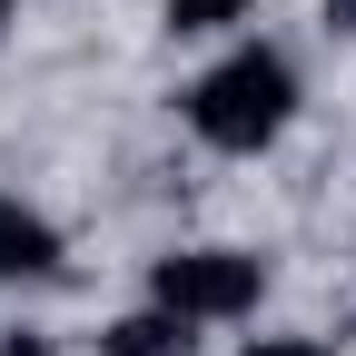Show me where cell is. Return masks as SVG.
Segmentation results:
<instances>
[{"instance_id":"1","label":"cell","mask_w":356,"mask_h":356,"mask_svg":"<svg viewBox=\"0 0 356 356\" xmlns=\"http://www.w3.org/2000/svg\"><path fill=\"white\" fill-rule=\"evenodd\" d=\"M188 129H198V149L218 159H257V149H277L287 139V119H297V60L287 50H267V40H238L218 70L188 79Z\"/></svg>"},{"instance_id":"2","label":"cell","mask_w":356,"mask_h":356,"mask_svg":"<svg viewBox=\"0 0 356 356\" xmlns=\"http://www.w3.org/2000/svg\"><path fill=\"white\" fill-rule=\"evenodd\" d=\"M267 277H277V267L257 248H168L149 267V297L168 317H188V327H238V317H257Z\"/></svg>"},{"instance_id":"3","label":"cell","mask_w":356,"mask_h":356,"mask_svg":"<svg viewBox=\"0 0 356 356\" xmlns=\"http://www.w3.org/2000/svg\"><path fill=\"white\" fill-rule=\"evenodd\" d=\"M50 267H60V228H50L30 198H0V287L50 277Z\"/></svg>"},{"instance_id":"4","label":"cell","mask_w":356,"mask_h":356,"mask_svg":"<svg viewBox=\"0 0 356 356\" xmlns=\"http://www.w3.org/2000/svg\"><path fill=\"white\" fill-rule=\"evenodd\" d=\"M99 356H198V327L168 317V307L149 297V307H129V317L99 327Z\"/></svg>"},{"instance_id":"5","label":"cell","mask_w":356,"mask_h":356,"mask_svg":"<svg viewBox=\"0 0 356 356\" xmlns=\"http://www.w3.org/2000/svg\"><path fill=\"white\" fill-rule=\"evenodd\" d=\"M248 10H257V0H159L168 40H228V30H238Z\"/></svg>"},{"instance_id":"6","label":"cell","mask_w":356,"mask_h":356,"mask_svg":"<svg viewBox=\"0 0 356 356\" xmlns=\"http://www.w3.org/2000/svg\"><path fill=\"white\" fill-rule=\"evenodd\" d=\"M238 356H327V346H317V337H287V327H277V337H248Z\"/></svg>"},{"instance_id":"7","label":"cell","mask_w":356,"mask_h":356,"mask_svg":"<svg viewBox=\"0 0 356 356\" xmlns=\"http://www.w3.org/2000/svg\"><path fill=\"white\" fill-rule=\"evenodd\" d=\"M0 356H60V346L40 337V327H10V337H0Z\"/></svg>"},{"instance_id":"8","label":"cell","mask_w":356,"mask_h":356,"mask_svg":"<svg viewBox=\"0 0 356 356\" xmlns=\"http://www.w3.org/2000/svg\"><path fill=\"white\" fill-rule=\"evenodd\" d=\"M327 30H337V40H356V0H327Z\"/></svg>"},{"instance_id":"9","label":"cell","mask_w":356,"mask_h":356,"mask_svg":"<svg viewBox=\"0 0 356 356\" xmlns=\"http://www.w3.org/2000/svg\"><path fill=\"white\" fill-rule=\"evenodd\" d=\"M10 20H20V0H0V30H10Z\"/></svg>"}]
</instances>
